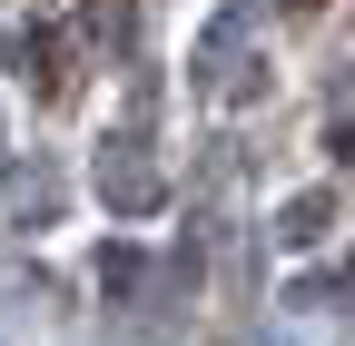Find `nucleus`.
Segmentation results:
<instances>
[{
	"label": "nucleus",
	"mask_w": 355,
	"mask_h": 346,
	"mask_svg": "<svg viewBox=\"0 0 355 346\" xmlns=\"http://www.w3.org/2000/svg\"><path fill=\"white\" fill-rule=\"evenodd\" d=\"M296 10H326V0H296Z\"/></svg>",
	"instance_id": "f257e3e1"
}]
</instances>
